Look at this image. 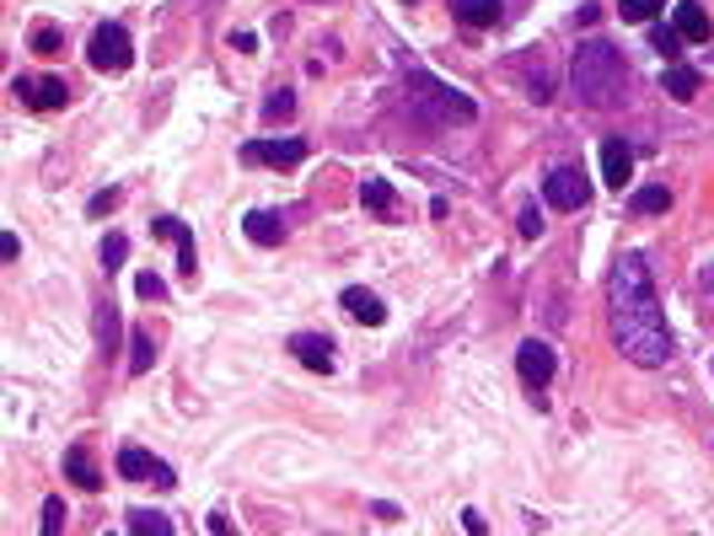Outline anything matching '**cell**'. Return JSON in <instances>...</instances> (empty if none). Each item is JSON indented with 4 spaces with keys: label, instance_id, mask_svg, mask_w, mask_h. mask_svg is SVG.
I'll return each instance as SVG.
<instances>
[{
    "label": "cell",
    "instance_id": "cell-26",
    "mask_svg": "<svg viewBox=\"0 0 714 536\" xmlns=\"http://www.w3.org/2000/svg\"><path fill=\"white\" fill-rule=\"evenodd\" d=\"M666 205H672V193H666V188H645V193L634 199V209H639V215H661Z\"/></svg>",
    "mask_w": 714,
    "mask_h": 536
},
{
    "label": "cell",
    "instance_id": "cell-14",
    "mask_svg": "<svg viewBox=\"0 0 714 536\" xmlns=\"http://www.w3.org/2000/svg\"><path fill=\"white\" fill-rule=\"evenodd\" d=\"M634 172V146L628 140H602V182L607 188H623Z\"/></svg>",
    "mask_w": 714,
    "mask_h": 536
},
{
    "label": "cell",
    "instance_id": "cell-32",
    "mask_svg": "<svg viewBox=\"0 0 714 536\" xmlns=\"http://www.w3.org/2000/svg\"><path fill=\"white\" fill-rule=\"evenodd\" d=\"M135 290H140L146 300H161V296H167V285H161L156 274H140V279H135Z\"/></svg>",
    "mask_w": 714,
    "mask_h": 536
},
{
    "label": "cell",
    "instance_id": "cell-25",
    "mask_svg": "<svg viewBox=\"0 0 714 536\" xmlns=\"http://www.w3.org/2000/svg\"><path fill=\"white\" fill-rule=\"evenodd\" d=\"M666 91H672V97H693V91H698V76H693V70H683V64H672V70H666Z\"/></svg>",
    "mask_w": 714,
    "mask_h": 536
},
{
    "label": "cell",
    "instance_id": "cell-33",
    "mask_svg": "<svg viewBox=\"0 0 714 536\" xmlns=\"http://www.w3.org/2000/svg\"><path fill=\"white\" fill-rule=\"evenodd\" d=\"M463 532L467 536H489V520H484L478 509H463Z\"/></svg>",
    "mask_w": 714,
    "mask_h": 536
},
{
    "label": "cell",
    "instance_id": "cell-11",
    "mask_svg": "<svg viewBox=\"0 0 714 536\" xmlns=\"http://www.w3.org/2000/svg\"><path fill=\"white\" fill-rule=\"evenodd\" d=\"M516 81L527 87L532 102H554V87H548V70H543V49H527V54H516Z\"/></svg>",
    "mask_w": 714,
    "mask_h": 536
},
{
    "label": "cell",
    "instance_id": "cell-4",
    "mask_svg": "<svg viewBox=\"0 0 714 536\" xmlns=\"http://www.w3.org/2000/svg\"><path fill=\"white\" fill-rule=\"evenodd\" d=\"M543 205L569 215V209H586L591 205V182L581 167H554L548 178H543Z\"/></svg>",
    "mask_w": 714,
    "mask_h": 536
},
{
    "label": "cell",
    "instance_id": "cell-35",
    "mask_svg": "<svg viewBox=\"0 0 714 536\" xmlns=\"http://www.w3.org/2000/svg\"><path fill=\"white\" fill-rule=\"evenodd\" d=\"M113 205H119V188H102V193H97V199H92L87 209H92V215H108Z\"/></svg>",
    "mask_w": 714,
    "mask_h": 536
},
{
    "label": "cell",
    "instance_id": "cell-5",
    "mask_svg": "<svg viewBox=\"0 0 714 536\" xmlns=\"http://www.w3.org/2000/svg\"><path fill=\"white\" fill-rule=\"evenodd\" d=\"M87 60H92L97 70H129V60H135L129 28H119V22H102V28L92 32V49H87Z\"/></svg>",
    "mask_w": 714,
    "mask_h": 536
},
{
    "label": "cell",
    "instance_id": "cell-16",
    "mask_svg": "<svg viewBox=\"0 0 714 536\" xmlns=\"http://www.w3.org/2000/svg\"><path fill=\"white\" fill-rule=\"evenodd\" d=\"M452 11H457V22H463V28H495L499 17H505V6H499V0H452Z\"/></svg>",
    "mask_w": 714,
    "mask_h": 536
},
{
    "label": "cell",
    "instance_id": "cell-27",
    "mask_svg": "<svg viewBox=\"0 0 714 536\" xmlns=\"http://www.w3.org/2000/svg\"><path fill=\"white\" fill-rule=\"evenodd\" d=\"M60 526H65V505L60 499H43V532L38 536H60Z\"/></svg>",
    "mask_w": 714,
    "mask_h": 536
},
{
    "label": "cell",
    "instance_id": "cell-23",
    "mask_svg": "<svg viewBox=\"0 0 714 536\" xmlns=\"http://www.w3.org/2000/svg\"><path fill=\"white\" fill-rule=\"evenodd\" d=\"M661 6H666V0H623L618 17H623V22H634V28H645V22H655V17H661Z\"/></svg>",
    "mask_w": 714,
    "mask_h": 536
},
{
    "label": "cell",
    "instance_id": "cell-34",
    "mask_svg": "<svg viewBox=\"0 0 714 536\" xmlns=\"http://www.w3.org/2000/svg\"><path fill=\"white\" fill-rule=\"evenodd\" d=\"M205 526H210V536H237L231 515H220V509H210V520H205Z\"/></svg>",
    "mask_w": 714,
    "mask_h": 536
},
{
    "label": "cell",
    "instance_id": "cell-17",
    "mask_svg": "<svg viewBox=\"0 0 714 536\" xmlns=\"http://www.w3.org/2000/svg\"><path fill=\"white\" fill-rule=\"evenodd\" d=\"M65 477H70L76 488H87V494H97V488H102V473H97V461L81 446L65 450Z\"/></svg>",
    "mask_w": 714,
    "mask_h": 536
},
{
    "label": "cell",
    "instance_id": "cell-8",
    "mask_svg": "<svg viewBox=\"0 0 714 536\" xmlns=\"http://www.w3.org/2000/svg\"><path fill=\"white\" fill-rule=\"evenodd\" d=\"M17 97H22L28 108H38V113H54V108H65L70 87H65L60 76H22V81H17Z\"/></svg>",
    "mask_w": 714,
    "mask_h": 536
},
{
    "label": "cell",
    "instance_id": "cell-13",
    "mask_svg": "<svg viewBox=\"0 0 714 536\" xmlns=\"http://www.w3.org/2000/svg\"><path fill=\"white\" fill-rule=\"evenodd\" d=\"M344 311H349L355 322H366V328H381V322H387V306H381V296H376V290H366V285H349V290H344Z\"/></svg>",
    "mask_w": 714,
    "mask_h": 536
},
{
    "label": "cell",
    "instance_id": "cell-9",
    "mask_svg": "<svg viewBox=\"0 0 714 536\" xmlns=\"http://www.w3.org/2000/svg\"><path fill=\"white\" fill-rule=\"evenodd\" d=\"M290 355L301 359L307 370L328 376V370H334V338H328V332H296V338H290Z\"/></svg>",
    "mask_w": 714,
    "mask_h": 536
},
{
    "label": "cell",
    "instance_id": "cell-3",
    "mask_svg": "<svg viewBox=\"0 0 714 536\" xmlns=\"http://www.w3.org/2000/svg\"><path fill=\"white\" fill-rule=\"evenodd\" d=\"M408 108L419 113V123H467L478 119V102L452 91L446 81H435L430 70H414L408 76Z\"/></svg>",
    "mask_w": 714,
    "mask_h": 536
},
{
    "label": "cell",
    "instance_id": "cell-15",
    "mask_svg": "<svg viewBox=\"0 0 714 536\" xmlns=\"http://www.w3.org/2000/svg\"><path fill=\"white\" fill-rule=\"evenodd\" d=\"M672 22H677V38H687V43H710V11L698 6V0H677V11H672Z\"/></svg>",
    "mask_w": 714,
    "mask_h": 536
},
{
    "label": "cell",
    "instance_id": "cell-22",
    "mask_svg": "<svg viewBox=\"0 0 714 536\" xmlns=\"http://www.w3.org/2000/svg\"><path fill=\"white\" fill-rule=\"evenodd\" d=\"M360 199H366V209H371V215H393V209H398V193H393L381 178L366 182V188H360Z\"/></svg>",
    "mask_w": 714,
    "mask_h": 536
},
{
    "label": "cell",
    "instance_id": "cell-21",
    "mask_svg": "<svg viewBox=\"0 0 714 536\" xmlns=\"http://www.w3.org/2000/svg\"><path fill=\"white\" fill-rule=\"evenodd\" d=\"M156 365V344H151V332H135L129 338V376H146Z\"/></svg>",
    "mask_w": 714,
    "mask_h": 536
},
{
    "label": "cell",
    "instance_id": "cell-24",
    "mask_svg": "<svg viewBox=\"0 0 714 536\" xmlns=\"http://www.w3.org/2000/svg\"><path fill=\"white\" fill-rule=\"evenodd\" d=\"M290 113H296V91H290V87H280L269 102H264V119H269V123H285Z\"/></svg>",
    "mask_w": 714,
    "mask_h": 536
},
{
    "label": "cell",
    "instance_id": "cell-30",
    "mask_svg": "<svg viewBox=\"0 0 714 536\" xmlns=\"http://www.w3.org/2000/svg\"><path fill=\"white\" fill-rule=\"evenodd\" d=\"M32 49H38V54H54V49H60V28H38L32 32Z\"/></svg>",
    "mask_w": 714,
    "mask_h": 536
},
{
    "label": "cell",
    "instance_id": "cell-19",
    "mask_svg": "<svg viewBox=\"0 0 714 536\" xmlns=\"http://www.w3.org/2000/svg\"><path fill=\"white\" fill-rule=\"evenodd\" d=\"M129 536H178V532H172V520L156 515V509H129Z\"/></svg>",
    "mask_w": 714,
    "mask_h": 536
},
{
    "label": "cell",
    "instance_id": "cell-18",
    "mask_svg": "<svg viewBox=\"0 0 714 536\" xmlns=\"http://www.w3.org/2000/svg\"><path fill=\"white\" fill-rule=\"evenodd\" d=\"M248 237L264 241V247H280V241H285V220L275 215V209H252V215H248Z\"/></svg>",
    "mask_w": 714,
    "mask_h": 536
},
{
    "label": "cell",
    "instance_id": "cell-7",
    "mask_svg": "<svg viewBox=\"0 0 714 536\" xmlns=\"http://www.w3.org/2000/svg\"><path fill=\"white\" fill-rule=\"evenodd\" d=\"M516 370H522V381H527L532 391H543L554 381V370H559V355H554L543 338H527V344L516 349Z\"/></svg>",
    "mask_w": 714,
    "mask_h": 536
},
{
    "label": "cell",
    "instance_id": "cell-12",
    "mask_svg": "<svg viewBox=\"0 0 714 536\" xmlns=\"http://www.w3.org/2000/svg\"><path fill=\"white\" fill-rule=\"evenodd\" d=\"M156 237L178 247V268H184V279H194V274H199V258H194V237H188V226L178 220V215H161V220H156Z\"/></svg>",
    "mask_w": 714,
    "mask_h": 536
},
{
    "label": "cell",
    "instance_id": "cell-2",
    "mask_svg": "<svg viewBox=\"0 0 714 536\" xmlns=\"http://www.w3.org/2000/svg\"><path fill=\"white\" fill-rule=\"evenodd\" d=\"M569 87H575V97L591 102V108H613V102H623L628 64H623V54L607 38H586V43L575 49V60H569Z\"/></svg>",
    "mask_w": 714,
    "mask_h": 536
},
{
    "label": "cell",
    "instance_id": "cell-6",
    "mask_svg": "<svg viewBox=\"0 0 714 536\" xmlns=\"http://www.w3.org/2000/svg\"><path fill=\"white\" fill-rule=\"evenodd\" d=\"M119 473H125L129 483H146V488H172V483H178V473H172L161 456H151V450H140V446L119 450Z\"/></svg>",
    "mask_w": 714,
    "mask_h": 536
},
{
    "label": "cell",
    "instance_id": "cell-20",
    "mask_svg": "<svg viewBox=\"0 0 714 536\" xmlns=\"http://www.w3.org/2000/svg\"><path fill=\"white\" fill-rule=\"evenodd\" d=\"M97 349H102V355H119V311H113L108 300L97 306Z\"/></svg>",
    "mask_w": 714,
    "mask_h": 536
},
{
    "label": "cell",
    "instance_id": "cell-31",
    "mask_svg": "<svg viewBox=\"0 0 714 536\" xmlns=\"http://www.w3.org/2000/svg\"><path fill=\"white\" fill-rule=\"evenodd\" d=\"M522 237H527V241L543 237V215H537L532 205H522Z\"/></svg>",
    "mask_w": 714,
    "mask_h": 536
},
{
    "label": "cell",
    "instance_id": "cell-1",
    "mask_svg": "<svg viewBox=\"0 0 714 536\" xmlns=\"http://www.w3.org/2000/svg\"><path fill=\"white\" fill-rule=\"evenodd\" d=\"M607 311H613V344L634 365H666L672 359V332H666V317H661V300H655L651 268L639 252H623L613 274H607Z\"/></svg>",
    "mask_w": 714,
    "mask_h": 536
},
{
    "label": "cell",
    "instance_id": "cell-28",
    "mask_svg": "<svg viewBox=\"0 0 714 536\" xmlns=\"http://www.w3.org/2000/svg\"><path fill=\"white\" fill-rule=\"evenodd\" d=\"M129 258V241L125 237H108L102 241V268H119Z\"/></svg>",
    "mask_w": 714,
    "mask_h": 536
},
{
    "label": "cell",
    "instance_id": "cell-10",
    "mask_svg": "<svg viewBox=\"0 0 714 536\" xmlns=\"http://www.w3.org/2000/svg\"><path fill=\"white\" fill-rule=\"evenodd\" d=\"M307 156V140H252L242 146V161H269V167H296Z\"/></svg>",
    "mask_w": 714,
    "mask_h": 536
},
{
    "label": "cell",
    "instance_id": "cell-29",
    "mask_svg": "<svg viewBox=\"0 0 714 536\" xmlns=\"http://www.w3.org/2000/svg\"><path fill=\"white\" fill-rule=\"evenodd\" d=\"M651 43H655V54H677V49H683L677 28H655V32H651Z\"/></svg>",
    "mask_w": 714,
    "mask_h": 536
}]
</instances>
